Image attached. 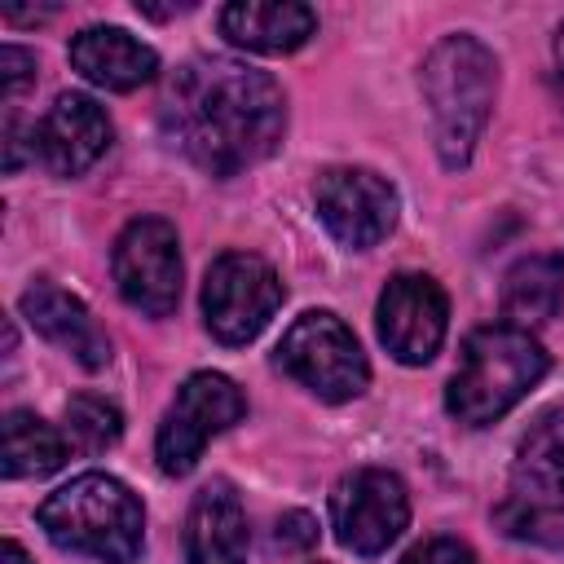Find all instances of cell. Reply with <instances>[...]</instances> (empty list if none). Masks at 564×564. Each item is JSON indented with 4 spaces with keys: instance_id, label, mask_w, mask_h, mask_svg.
<instances>
[{
    "instance_id": "27",
    "label": "cell",
    "mask_w": 564,
    "mask_h": 564,
    "mask_svg": "<svg viewBox=\"0 0 564 564\" xmlns=\"http://www.w3.org/2000/svg\"><path fill=\"white\" fill-rule=\"evenodd\" d=\"M317 564H322V560H317Z\"/></svg>"
},
{
    "instance_id": "14",
    "label": "cell",
    "mask_w": 564,
    "mask_h": 564,
    "mask_svg": "<svg viewBox=\"0 0 564 564\" xmlns=\"http://www.w3.org/2000/svg\"><path fill=\"white\" fill-rule=\"evenodd\" d=\"M22 317L62 352H70L84 370H101L110 361V339L97 326V317L84 308V300H75L70 291H62L57 282H31L22 291Z\"/></svg>"
},
{
    "instance_id": "16",
    "label": "cell",
    "mask_w": 564,
    "mask_h": 564,
    "mask_svg": "<svg viewBox=\"0 0 564 564\" xmlns=\"http://www.w3.org/2000/svg\"><path fill=\"white\" fill-rule=\"evenodd\" d=\"M220 31L247 53H295L313 31L317 13L295 0H234L220 9Z\"/></svg>"
},
{
    "instance_id": "26",
    "label": "cell",
    "mask_w": 564,
    "mask_h": 564,
    "mask_svg": "<svg viewBox=\"0 0 564 564\" xmlns=\"http://www.w3.org/2000/svg\"><path fill=\"white\" fill-rule=\"evenodd\" d=\"M555 70H560V93H564V26L555 35Z\"/></svg>"
},
{
    "instance_id": "10",
    "label": "cell",
    "mask_w": 564,
    "mask_h": 564,
    "mask_svg": "<svg viewBox=\"0 0 564 564\" xmlns=\"http://www.w3.org/2000/svg\"><path fill=\"white\" fill-rule=\"evenodd\" d=\"M410 520V498L397 471L388 467H357L330 494V529L339 546L352 555L388 551Z\"/></svg>"
},
{
    "instance_id": "21",
    "label": "cell",
    "mask_w": 564,
    "mask_h": 564,
    "mask_svg": "<svg viewBox=\"0 0 564 564\" xmlns=\"http://www.w3.org/2000/svg\"><path fill=\"white\" fill-rule=\"evenodd\" d=\"M401 564H476V555H471V546L458 542V538H427V542H419Z\"/></svg>"
},
{
    "instance_id": "11",
    "label": "cell",
    "mask_w": 564,
    "mask_h": 564,
    "mask_svg": "<svg viewBox=\"0 0 564 564\" xmlns=\"http://www.w3.org/2000/svg\"><path fill=\"white\" fill-rule=\"evenodd\" d=\"M313 203L326 234L348 251H366L383 242L401 207L397 189L370 167H326L313 185Z\"/></svg>"
},
{
    "instance_id": "12",
    "label": "cell",
    "mask_w": 564,
    "mask_h": 564,
    "mask_svg": "<svg viewBox=\"0 0 564 564\" xmlns=\"http://www.w3.org/2000/svg\"><path fill=\"white\" fill-rule=\"evenodd\" d=\"M379 339L401 366H423L436 357L445 326H449V300L436 278L427 273H397L379 295Z\"/></svg>"
},
{
    "instance_id": "13",
    "label": "cell",
    "mask_w": 564,
    "mask_h": 564,
    "mask_svg": "<svg viewBox=\"0 0 564 564\" xmlns=\"http://www.w3.org/2000/svg\"><path fill=\"white\" fill-rule=\"evenodd\" d=\"M35 159L53 176H79L88 172L106 145H110V119L106 110L84 93H62L48 115L35 123Z\"/></svg>"
},
{
    "instance_id": "3",
    "label": "cell",
    "mask_w": 564,
    "mask_h": 564,
    "mask_svg": "<svg viewBox=\"0 0 564 564\" xmlns=\"http://www.w3.org/2000/svg\"><path fill=\"white\" fill-rule=\"evenodd\" d=\"M40 529L62 551L93 555L101 564H132L145 542V511L123 480L88 471L44 498Z\"/></svg>"
},
{
    "instance_id": "15",
    "label": "cell",
    "mask_w": 564,
    "mask_h": 564,
    "mask_svg": "<svg viewBox=\"0 0 564 564\" xmlns=\"http://www.w3.org/2000/svg\"><path fill=\"white\" fill-rule=\"evenodd\" d=\"M70 66L106 93H132L159 75V53L123 26H84L70 40Z\"/></svg>"
},
{
    "instance_id": "19",
    "label": "cell",
    "mask_w": 564,
    "mask_h": 564,
    "mask_svg": "<svg viewBox=\"0 0 564 564\" xmlns=\"http://www.w3.org/2000/svg\"><path fill=\"white\" fill-rule=\"evenodd\" d=\"M66 463V441L53 423H44L31 410H9L4 414V476L26 480V476H48Z\"/></svg>"
},
{
    "instance_id": "1",
    "label": "cell",
    "mask_w": 564,
    "mask_h": 564,
    "mask_svg": "<svg viewBox=\"0 0 564 564\" xmlns=\"http://www.w3.org/2000/svg\"><path fill=\"white\" fill-rule=\"evenodd\" d=\"M163 128L189 163L212 176H234L278 150L286 101L278 79L247 62L194 57L167 88Z\"/></svg>"
},
{
    "instance_id": "22",
    "label": "cell",
    "mask_w": 564,
    "mask_h": 564,
    "mask_svg": "<svg viewBox=\"0 0 564 564\" xmlns=\"http://www.w3.org/2000/svg\"><path fill=\"white\" fill-rule=\"evenodd\" d=\"M31 75H35V57H31L26 48L4 44V48H0V79H4V93H9V97L22 93Z\"/></svg>"
},
{
    "instance_id": "2",
    "label": "cell",
    "mask_w": 564,
    "mask_h": 564,
    "mask_svg": "<svg viewBox=\"0 0 564 564\" xmlns=\"http://www.w3.org/2000/svg\"><path fill=\"white\" fill-rule=\"evenodd\" d=\"M423 97L432 110V137L445 167H467L494 97L498 62L476 35H445L423 62Z\"/></svg>"
},
{
    "instance_id": "25",
    "label": "cell",
    "mask_w": 564,
    "mask_h": 564,
    "mask_svg": "<svg viewBox=\"0 0 564 564\" xmlns=\"http://www.w3.org/2000/svg\"><path fill=\"white\" fill-rule=\"evenodd\" d=\"M0 564H31V555H26L18 542H4V546H0Z\"/></svg>"
},
{
    "instance_id": "23",
    "label": "cell",
    "mask_w": 564,
    "mask_h": 564,
    "mask_svg": "<svg viewBox=\"0 0 564 564\" xmlns=\"http://www.w3.org/2000/svg\"><path fill=\"white\" fill-rule=\"evenodd\" d=\"M313 542H317V520H313L308 511H286V516L278 520V546L304 551V546H313Z\"/></svg>"
},
{
    "instance_id": "5",
    "label": "cell",
    "mask_w": 564,
    "mask_h": 564,
    "mask_svg": "<svg viewBox=\"0 0 564 564\" xmlns=\"http://www.w3.org/2000/svg\"><path fill=\"white\" fill-rule=\"evenodd\" d=\"M498 524L520 542L564 551V414H546L520 441Z\"/></svg>"
},
{
    "instance_id": "20",
    "label": "cell",
    "mask_w": 564,
    "mask_h": 564,
    "mask_svg": "<svg viewBox=\"0 0 564 564\" xmlns=\"http://www.w3.org/2000/svg\"><path fill=\"white\" fill-rule=\"evenodd\" d=\"M119 432H123V419H119V410H115L106 397L79 392V397L66 401V441H70L79 454H101V449H110V445L119 441Z\"/></svg>"
},
{
    "instance_id": "7",
    "label": "cell",
    "mask_w": 564,
    "mask_h": 564,
    "mask_svg": "<svg viewBox=\"0 0 564 564\" xmlns=\"http://www.w3.org/2000/svg\"><path fill=\"white\" fill-rule=\"evenodd\" d=\"M282 282L269 260L251 251H225L203 278V322L212 339L238 348L251 344L282 308Z\"/></svg>"
},
{
    "instance_id": "8",
    "label": "cell",
    "mask_w": 564,
    "mask_h": 564,
    "mask_svg": "<svg viewBox=\"0 0 564 564\" xmlns=\"http://www.w3.org/2000/svg\"><path fill=\"white\" fill-rule=\"evenodd\" d=\"M242 410H247V401H242V392H238L234 379H225V375H216V370L189 375V379L181 383L172 410H167L163 423H159V436H154V458H159V467H163L167 476H185V471L198 463L203 445H207L216 432L234 427V423L242 419Z\"/></svg>"
},
{
    "instance_id": "9",
    "label": "cell",
    "mask_w": 564,
    "mask_h": 564,
    "mask_svg": "<svg viewBox=\"0 0 564 564\" xmlns=\"http://www.w3.org/2000/svg\"><path fill=\"white\" fill-rule=\"evenodd\" d=\"M115 282H119V295L145 313V317H167L181 300V278H185V264H181V238L176 229L163 220V216H141L132 220L119 242H115Z\"/></svg>"
},
{
    "instance_id": "17",
    "label": "cell",
    "mask_w": 564,
    "mask_h": 564,
    "mask_svg": "<svg viewBox=\"0 0 564 564\" xmlns=\"http://www.w3.org/2000/svg\"><path fill=\"white\" fill-rule=\"evenodd\" d=\"M185 564H247V516L225 480L194 494L185 520Z\"/></svg>"
},
{
    "instance_id": "4",
    "label": "cell",
    "mask_w": 564,
    "mask_h": 564,
    "mask_svg": "<svg viewBox=\"0 0 564 564\" xmlns=\"http://www.w3.org/2000/svg\"><path fill=\"white\" fill-rule=\"evenodd\" d=\"M542 375H546V352L529 330L511 322L480 326L463 344L445 405L458 423L485 427V423H498L511 405H520Z\"/></svg>"
},
{
    "instance_id": "18",
    "label": "cell",
    "mask_w": 564,
    "mask_h": 564,
    "mask_svg": "<svg viewBox=\"0 0 564 564\" xmlns=\"http://www.w3.org/2000/svg\"><path fill=\"white\" fill-rule=\"evenodd\" d=\"M560 304H564V256H551V251L524 256L502 282V313L520 330L551 322Z\"/></svg>"
},
{
    "instance_id": "6",
    "label": "cell",
    "mask_w": 564,
    "mask_h": 564,
    "mask_svg": "<svg viewBox=\"0 0 564 564\" xmlns=\"http://www.w3.org/2000/svg\"><path fill=\"white\" fill-rule=\"evenodd\" d=\"M278 366L322 401H352L370 383V366L357 335L322 308L291 322L278 344Z\"/></svg>"
},
{
    "instance_id": "24",
    "label": "cell",
    "mask_w": 564,
    "mask_h": 564,
    "mask_svg": "<svg viewBox=\"0 0 564 564\" xmlns=\"http://www.w3.org/2000/svg\"><path fill=\"white\" fill-rule=\"evenodd\" d=\"M53 9H4V18L9 22H40V18H48Z\"/></svg>"
}]
</instances>
